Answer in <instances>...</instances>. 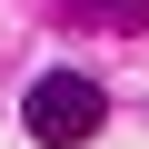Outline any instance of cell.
Returning <instances> with one entry per match:
<instances>
[{
  "label": "cell",
  "mask_w": 149,
  "mask_h": 149,
  "mask_svg": "<svg viewBox=\"0 0 149 149\" xmlns=\"http://www.w3.org/2000/svg\"><path fill=\"white\" fill-rule=\"evenodd\" d=\"M100 119H109V100H100V80H80V70H40L20 90V129L40 149H80V139H100Z\"/></svg>",
  "instance_id": "1"
},
{
  "label": "cell",
  "mask_w": 149,
  "mask_h": 149,
  "mask_svg": "<svg viewBox=\"0 0 149 149\" xmlns=\"http://www.w3.org/2000/svg\"><path fill=\"white\" fill-rule=\"evenodd\" d=\"M60 10L90 30H149V0H60Z\"/></svg>",
  "instance_id": "2"
}]
</instances>
